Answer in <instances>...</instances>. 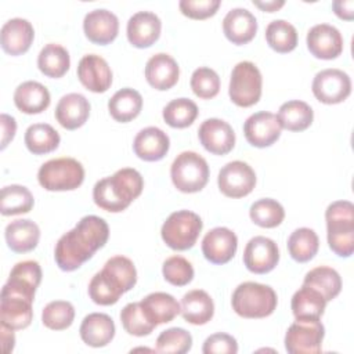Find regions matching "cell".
<instances>
[{
    "label": "cell",
    "mask_w": 354,
    "mask_h": 354,
    "mask_svg": "<svg viewBox=\"0 0 354 354\" xmlns=\"http://www.w3.org/2000/svg\"><path fill=\"white\" fill-rule=\"evenodd\" d=\"M109 236L106 221L98 216L82 217L75 228L65 232L57 242L54 257L62 271H75L93 254L104 248Z\"/></svg>",
    "instance_id": "1"
},
{
    "label": "cell",
    "mask_w": 354,
    "mask_h": 354,
    "mask_svg": "<svg viewBox=\"0 0 354 354\" xmlns=\"http://www.w3.org/2000/svg\"><path fill=\"white\" fill-rule=\"evenodd\" d=\"M144 188V180L140 171L133 167L119 169L115 174L101 178L93 188L94 203L111 213L123 212L137 199Z\"/></svg>",
    "instance_id": "2"
},
{
    "label": "cell",
    "mask_w": 354,
    "mask_h": 354,
    "mask_svg": "<svg viewBox=\"0 0 354 354\" xmlns=\"http://www.w3.org/2000/svg\"><path fill=\"white\" fill-rule=\"evenodd\" d=\"M325 220L330 250L340 257H350L354 252V205L350 201L332 202Z\"/></svg>",
    "instance_id": "3"
},
{
    "label": "cell",
    "mask_w": 354,
    "mask_h": 354,
    "mask_svg": "<svg viewBox=\"0 0 354 354\" xmlns=\"http://www.w3.org/2000/svg\"><path fill=\"white\" fill-rule=\"evenodd\" d=\"M275 290L259 282L239 283L231 297L232 310L242 318H266L277 308Z\"/></svg>",
    "instance_id": "4"
},
{
    "label": "cell",
    "mask_w": 354,
    "mask_h": 354,
    "mask_svg": "<svg viewBox=\"0 0 354 354\" xmlns=\"http://www.w3.org/2000/svg\"><path fill=\"white\" fill-rule=\"evenodd\" d=\"M37 180L47 191H72L82 185L84 169L73 158L50 159L40 166Z\"/></svg>",
    "instance_id": "5"
},
{
    "label": "cell",
    "mask_w": 354,
    "mask_h": 354,
    "mask_svg": "<svg viewBox=\"0 0 354 354\" xmlns=\"http://www.w3.org/2000/svg\"><path fill=\"white\" fill-rule=\"evenodd\" d=\"M202 218L191 210L173 212L160 228L163 242L173 250H188L202 231Z\"/></svg>",
    "instance_id": "6"
},
{
    "label": "cell",
    "mask_w": 354,
    "mask_h": 354,
    "mask_svg": "<svg viewBox=\"0 0 354 354\" xmlns=\"http://www.w3.org/2000/svg\"><path fill=\"white\" fill-rule=\"evenodd\" d=\"M170 177L174 187L185 194L205 188L209 180V166L205 158L194 151H184L173 160Z\"/></svg>",
    "instance_id": "7"
},
{
    "label": "cell",
    "mask_w": 354,
    "mask_h": 354,
    "mask_svg": "<svg viewBox=\"0 0 354 354\" xmlns=\"http://www.w3.org/2000/svg\"><path fill=\"white\" fill-rule=\"evenodd\" d=\"M261 86L263 77L259 68L250 61H241L231 72L228 94L235 105L248 108L260 100Z\"/></svg>",
    "instance_id": "8"
},
{
    "label": "cell",
    "mask_w": 354,
    "mask_h": 354,
    "mask_svg": "<svg viewBox=\"0 0 354 354\" xmlns=\"http://www.w3.org/2000/svg\"><path fill=\"white\" fill-rule=\"evenodd\" d=\"M325 328L319 319H296L285 333L289 354H315L322 350Z\"/></svg>",
    "instance_id": "9"
},
{
    "label": "cell",
    "mask_w": 354,
    "mask_h": 354,
    "mask_svg": "<svg viewBox=\"0 0 354 354\" xmlns=\"http://www.w3.org/2000/svg\"><path fill=\"white\" fill-rule=\"evenodd\" d=\"M314 97L322 104L343 102L351 93L350 76L342 69L329 68L318 72L311 84Z\"/></svg>",
    "instance_id": "10"
},
{
    "label": "cell",
    "mask_w": 354,
    "mask_h": 354,
    "mask_svg": "<svg viewBox=\"0 0 354 354\" xmlns=\"http://www.w3.org/2000/svg\"><path fill=\"white\" fill-rule=\"evenodd\" d=\"M217 184L223 195L228 198H242L253 191L256 173L246 162L232 160L220 169Z\"/></svg>",
    "instance_id": "11"
},
{
    "label": "cell",
    "mask_w": 354,
    "mask_h": 354,
    "mask_svg": "<svg viewBox=\"0 0 354 354\" xmlns=\"http://www.w3.org/2000/svg\"><path fill=\"white\" fill-rule=\"evenodd\" d=\"M279 261L277 243L263 235L253 236L245 246L243 264L253 274H267L272 271Z\"/></svg>",
    "instance_id": "12"
},
{
    "label": "cell",
    "mask_w": 354,
    "mask_h": 354,
    "mask_svg": "<svg viewBox=\"0 0 354 354\" xmlns=\"http://www.w3.org/2000/svg\"><path fill=\"white\" fill-rule=\"evenodd\" d=\"M281 124L275 113L260 111L250 115L243 123L246 141L256 148L272 145L281 136Z\"/></svg>",
    "instance_id": "13"
},
{
    "label": "cell",
    "mask_w": 354,
    "mask_h": 354,
    "mask_svg": "<svg viewBox=\"0 0 354 354\" xmlns=\"http://www.w3.org/2000/svg\"><path fill=\"white\" fill-rule=\"evenodd\" d=\"M198 137L203 148L213 155H227L235 145V133L231 124L217 118L202 122Z\"/></svg>",
    "instance_id": "14"
},
{
    "label": "cell",
    "mask_w": 354,
    "mask_h": 354,
    "mask_svg": "<svg viewBox=\"0 0 354 354\" xmlns=\"http://www.w3.org/2000/svg\"><path fill=\"white\" fill-rule=\"evenodd\" d=\"M307 48L319 59L337 58L343 51V37L337 28L329 24L314 25L307 32Z\"/></svg>",
    "instance_id": "15"
},
{
    "label": "cell",
    "mask_w": 354,
    "mask_h": 354,
    "mask_svg": "<svg viewBox=\"0 0 354 354\" xmlns=\"http://www.w3.org/2000/svg\"><path fill=\"white\" fill-rule=\"evenodd\" d=\"M41 281L40 264L35 260L17 263L4 283L1 292L18 295L29 300H35V292Z\"/></svg>",
    "instance_id": "16"
},
{
    "label": "cell",
    "mask_w": 354,
    "mask_h": 354,
    "mask_svg": "<svg viewBox=\"0 0 354 354\" xmlns=\"http://www.w3.org/2000/svg\"><path fill=\"white\" fill-rule=\"evenodd\" d=\"M238 238L227 227H216L206 232L202 239V253L213 264L228 263L236 252Z\"/></svg>",
    "instance_id": "17"
},
{
    "label": "cell",
    "mask_w": 354,
    "mask_h": 354,
    "mask_svg": "<svg viewBox=\"0 0 354 354\" xmlns=\"http://www.w3.org/2000/svg\"><path fill=\"white\" fill-rule=\"evenodd\" d=\"M83 30L91 43L105 46L116 39L119 33V19L112 11L97 8L86 14Z\"/></svg>",
    "instance_id": "18"
},
{
    "label": "cell",
    "mask_w": 354,
    "mask_h": 354,
    "mask_svg": "<svg viewBox=\"0 0 354 354\" xmlns=\"http://www.w3.org/2000/svg\"><path fill=\"white\" fill-rule=\"evenodd\" d=\"M162 22L155 12L138 11L127 21V40L137 48L151 47L160 36Z\"/></svg>",
    "instance_id": "19"
},
{
    "label": "cell",
    "mask_w": 354,
    "mask_h": 354,
    "mask_svg": "<svg viewBox=\"0 0 354 354\" xmlns=\"http://www.w3.org/2000/svg\"><path fill=\"white\" fill-rule=\"evenodd\" d=\"M77 77L93 93H105L112 84V71L108 62L97 54H87L79 61Z\"/></svg>",
    "instance_id": "20"
},
{
    "label": "cell",
    "mask_w": 354,
    "mask_h": 354,
    "mask_svg": "<svg viewBox=\"0 0 354 354\" xmlns=\"http://www.w3.org/2000/svg\"><path fill=\"white\" fill-rule=\"evenodd\" d=\"M35 29L28 19L11 18L1 26L0 44L10 55H21L30 48Z\"/></svg>",
    "instance_id": "21"
},
{
    "label": "cell",
    "mask_w": 354,
    "mask_h": 354,
    "mask_svg": "<svg viewBox=\"0 0 354 354\" xmlns=\"http://www.w3.org/2000/svg\"><path fill=\"white\" fill-rule=\"evenodd\" d=\"M32 304H33V300H29L18 295L1 292V296H0L1 325L12 330L28 328L33 318Z\"/></svg>",
    "instance_id": "22"
},
{
    "label": "cell",
    "mask_w": 354,
    "mask_h": 354,
    "mask_svg": "<svg viewBox=\"0 0 354 354\" xmlns=\"http://www.w3.org/2000/svg\"><path fill=\"white\" fill-rule=\"evenodd\" d=\"M180 76V68L176 59L166 54L158 53L152 55L145 65V79L151 87L159 91L171 88Z\"/></svg>",
    "instance_id": "23"
},
{
    "label": "cell",
    "mask_w": 354,
    "mask_h": 354,
    "mask_svg": "<svg viewBox=\"0 0 354 354\" xmlns=\"http://www.w3.org/2000/svg\"><path fill=\"white\" fill-rule=\"evenodd\" d=\"M169 148V136L162 129L155 126L140 130L133 141L134 153L145 162H156L163 159Z\"/></svg>",
    "instance_id": "24"
},
{
    "label": "cell",
    "mask_w": 354,
    "mask_h": 354,
    "mask_svg": "<svg viewBox=\"0 0 354 354\" xmlns=\"http://www.w3.org/2000/svg\"><path fill=\"white\" fill-rule=\"evenodd\" d=\"M55 119L66 130L82 127L90 116V102L79 93H69L61 97L55 106Z\"/></svg>",
    "instance_id": "25"
},
{
    "label": "cell",
    "mask_w": 354,
    "mask_h": 354,
    "mask_svg": "<svg viewBox=\"0 0 354 354\" xmlns=\"http://www.w3.org/2000/svg\"><path fill=\"white\" fill-rule=\"evenodd\" d=\"M223 32L231 43L236 46L246 44L256 36L257 19L246 8H232L223 19Z\"/></svg>",
    "instance_id": "26"
},
{
    "label": "cell",
    "mask_w": 354,
    "mask_h": 354,
    "mask_svg": "<svg viewBox=\"0 0 354 354\" xmlns=\"http://www.w3.org/2000/svg\"><path fill=\"white\" fill-rule=\"evenodd\" d=\"M126 292L122 279L108 267L104 266L88 283L90 299L100 306H111L119 301L120 296Z\"/></svg>",
    "instance_id": "27"
},
{
    "label": "cell",
    "mask_w": 354,
    "mask_h": 354,
    "mask_svg": "<svg viewBox=\"0 0 354 354\" xmlns=\"http://www.w3.org/2000/svg\"><path fill=\"white\" fill-rule=\"evenodd\" d=\"M79 333L87 346L104 347L115 336V324L108 314L91 313L83 318Z\"/></svg>",
    "instance_id": "28"
},
{
    "label": "cell",
    "mask_w": 354,
    "mask_h": 354,
    "mask_svg": "<svg viewBox=\"0 0 354 354\" xmlns=\"http://www.w3.org/2000/svg\"><path fill=\"white\" fill-rule=\"evenodd\" d=\"M50 101L51 98L47 87L35 80L21 83L14 91L15 106L28 115L41 113L48 108Z\"/></svg>",
    "instance_id": "29"
},
{
    "label": "cell",
    "mask_w": 354,
    "mask_h": 354,
    "mask_svg": "<svg viewBox=\"0 0 354 354\" xmlns=\"http://www.w3.org/2000/svg\"><path fill=\"white\" fill-rule=\"evenodd\" d=\"M7 246L15 253H26L33 250L40 239L39 225L28 218H18L7 224L6 231Z\"/></svg>",
    "instance_id": "30"
},
{
    "label": "cell",
    "mask_w": 354,
    "mask_h": 354,
    "mask_svg": "<svg viewBox=\"0 0 354 354\" xmlns=\"http://www.w3.org/2000/svg\"><path fill=\"white\" fill-rule=\"evenodd\" d=\"M140 304L155 326L173 321L181 313L180 303L166 292L149 293L140 301Z\"/></svg>",
    "instance_id": "31"
},
{
    "label": "cell",
    "mask_w": 354,
    "mask_h": 354,
    "mask_svg": "<svg viewBox=\"0 0 354 354\" xmlns=\"http://www.w3.org/2000/svg\"><path fill=\"white\" fill-rule=\"evenodd\" d=\"M181 315L192 325L207 324L214 314V303L210 295L202 289L187 292L181 299Z\"/></svg>",
    "instance_id": "32"
},
{
    "label": "cell",
    "mask_w": 354,
    "mask_h": 354,
    "mask_svg": "<svg viewBox=\"0 0 354 354\" xmlns=\"http://www.w3.org/2000/svg\"><path fill=\"white\" fill-rule=\"evenodd\" d=\"M325 307L326 300L324 296L307 285L296 290L290 301V308L296 319H319L324 315Z\"/></svg>",
    "instance_id": "33"
},
{
    "label": "cell",
    "mask_w": 354,
    "mask_h": 354,
    "mask_svg": "<svg viewBox=\"0 0 354 354\" xmlns=\"http://www.w3.org/2000/svg\"><path fill=\"white\" fill-rule=\"evenodd\" d=\"M142 108L141 94L130 87L118 90L108 101V111L111 116L120 123H127L136 119Z\"/></svg>",
    "instance_id": "34"
},
{
    "label": "cell",
    "mask_w": 354,
    "mask_h": 354,
    "mask_svg": "<svg viewBox=\"0 0 354 354\" xmlns=\"http://www.w3.org/2000/svg\"><path fill=\"white\" fill-rule=\"evenodd\" d=\"M277 118L281 127L289 131H303L311 126L314 111L304 101L290 100L279 106Z\"/></svg>",
    "instance_id": "35"
},
{
    "label": "cell",
    "mask_w": 354,
    "mask_h": 354,
    "mask_svg": "<svg viewBox=\"0 0 354 354\" xmlns=\"http://www.w3.org/2000/svg\"><path fill=\"white\" fill-rule=\"evenodd\" d=\"M37 66L40 72L47 77H62L71 66L69 53L61 44L48 43L39 53Z\"/></svg>",
    "instance_id": "36"
},
{
    "label": "cell",
    "mask_w": 354,
    "mask_h": 354,
    "mask_svg": "<svg viewBox=\"0 0 354 354\" xmlns=\"http://www.w3.org/2000/svg\"><path fill=\"white\" fill-rule=\"evenodd\" d=\"M303 285H307L318 290L324 299L328 301L333 300L342 290V278L339 272L326 266H319L310 270L303 281Z\"/></svg>",
    "instance_id": "37"
},
{
    "label": "cell",
    "mask_w": 354,
    "mask_h": 354,
    "mask_svg": "<svg viewBox=\"0 0 354 354\" xmlns=\"http://www.w3.org/2000/svg\"><path fill=\"white\" fill-rule=\"evenodd\" d=\"M25 145L33 155H44L53 152L59 145L58 131L48 123L30 124L25 131Z\"/></svg>",
    "instance_id": "38"
},
{
    "label": "cell",
    "mask_w": 354,
    "mask_h": 354,
    "mask_svg": "<svg viewBox=\"0 0 354 354\" xmlns=\"http://www.w3.org/2000/svg\"><path fill=\"white\" fill-rule=\"evenodd\" d=\"M319 239L314 230L301 227L295 230L288 238V250L297 263L310 261L318 252Z\"/></svg>",
    "instance_id": "39"
},
{
    "label": "cell",
    "mask_w": 354,
    "mask_h": 354,
    "mask_svg": "<svg viewBox=\"0 0 354 354\" xmlns=\"http://www.w3.org/2000/svg\"><path fill=\"white\" fill-rule=\"evenodd\" d=\"M33 203H35L33 195L24 185L11 184L1 189L0 212L3 216H15V214L28 213L32 210Z\"/></svg>",
    "instance_id": "40"
},
{
    "label": "cell",
    "mask_w": 354,
    "mask_h": 354,
    "mask_svg": "<svg viewBox=\"0 0 354 354\" xmlns=\"http://www.w3.org/2000/svg\"><path fill=\"white\" fill-rule=\"evenodd\" d=\"M266 40L274 51L281 54L290 53L297 46V30L290 22L275 19L266 28Z\"/></svg>",
    "instance_id": "41"
},
{
    "label": "cell",
    "mask_w": 354,
    "mask_h": 354,
    "mask_svg": "<svg viewBox=\"0 0 354 354\" xmlns=\"http://www.w3.org/2000/svg\"><path fill=\"white\" fill-rule=\"evenodd\" d=\"M249 216L256 225L263 228H274L283 221L285 210L278 201L263 198L252 203Z\"/></svg>",
    "instance_id": "42"
},
{
    "label": "cell",
    "mask_w": 354,
    "mask_h": 354,
    "mask_svg": "<svg viewBox=\"0 0 354 354\" xmlns=\"http://www.w3.org/2000/svg\"><path fill=\"white\" fill-rule=\"evenodd\" d=\"M163 120L174 129H184L191 126L198 116V106L189 98L171 100L163 108Z\"/></svg>",
    "instance_id": "43"
},
{
    "label": "cell",
    "mask_w": 354,
    "mask_h": 354,
    "mask_svg": "<svg viewBox=\"0 0 354 354\" xmlns=\"http://www.w3.org/2000/svg\"><path fill=\"white\" fill-rule=\"evenodd\" d=\"M75 319V308L66 300L50 301L41 313V322L53 330H64L72 325Z\"/></svg>",
    "instance_id": "44"
},
{
    "label": "cell",
    "mask_w": 354,
    "mask_h": 354,
    "mask_svg": "<svg viewBox=\"0 0 354 354\" xmlns=\"http://www.w3.org/2000/svg\"><path fill=\"white\" fill-rule=\"evenodd\" d=\"M120 322L123 329L133 336H147L149 335L156 326L148 319L145 315L140 301L138 303H129L120 311Z\"/></svg>",
    "instance_id": "45"
},
{
    "label": "cell",
    "mask_w": 354,
    "mask_h": 354,
    "mask_svg": "<svg viewBox=\"0 0 354 354\" xmlns=\"http://www.w3.org/2000/svg\"><path fill=\"white\" fill-rule=\"evenodd\" d=\"M192 347V336L184 328H169L163 330L156 339L158 353H171L184 354Z\"/></svg>",
    "instance_id": "46"
},
{
    "label": "cell",
    "mask_w": 354,
    "mask_h": 354,
    "mask_svg": "<svg viewBox=\"0 0 354 354\" xmlns=\"http://www.w3.org/2000/svg\"><path fill=\"white\" fill-rule=\"evenodd\" d=\"M189 84L194 94L202 100H210L220 91V77L214 69L207 66L195 69Z\"/></svg>",
    "instance_id": "47"
},
{
    "label": "cell",
    "mask_w": 354,
    "mask_h": 354,
    "mask_svg": "<svg viewBox=\"0 0 354 354\" xmlns=\"http://www.w3.org/2000/svg\"><path fill=\"white\" fill-rule=\"evenodd\" d=\"M163 278L174 286H185L194 279V267L183 256H171L162 266Z\"/></svg>",
    "instance_id": "48"
},
{
    "label": "cell",
    "mask_w": 354,
    "mask_h": 354,
    "mask_svg": "<svg viewBox=\"0 0 354 354\" xmlns=\"http://www.w3.org/2000/svg\"><path fill=\"white\" fill-rule=\"evenodd\" d=\"M220 4V0H181L178 7L188 18L206 19L217 12Z\"/></svg>",
    "instance_id": "49"
},
{
    "label": "cell",
    "mask_w": 354,
    "mask_h": 354,
    "mask_svg": "<svg viewBox=\"0 0 354 354\" xmlns=\"http://www.w3.org/2000/svg\"><path fill=\"white\" fill-rule=\"evenodd\" d=\"M203 354H236L238 343L235 337L228 333H213L203 342Z\"/></svg>",
    "instance_id": "50"
},
{
    "label": "cell",
    "mask_w": 354,
    "mask_h": 354,
    "mask_svg": "<svg viewBox=\"0 0 354 354\" xmlns=\"http://www.w3.org/2000/svg\"><path fill=\"white\" fill-rule=\"evenodd\" d=\"M0 123H1V149H4L15 136L17 123H15V119L7 113H1Z\"/></svg>",
    "instance_id": "51"
},
{
    "label": "cell",
    "mask_w": 354,
    "mask_h": 354,
    "mask_svg": "<svg viewBox=\"0 0 354 354\" xmlns=\"http://www.w3.org/2000/svg\"><path fill=\"white\" fill-rule=\"evenodd\" d=\"M335 14L346 21H351L354 17V1L353 0H336L332 3Z\"/></svg>",
    "instance_id": "52"
},
{
    "label": "cell",
    "mask_w": 354,
    "mask_h": 354,
    "mask_svg": "<svg viewBox=\"0 0 354 354\" xmlns=\"http://www.w3.org/2000/svg\"><path fill=\"white\" fill-rule=\"evenodd\" d=\"M0 330H1V344H3V351L6 354L11 353L14 346H15V336H14V330L1 325L0 326Z\"/></svg>",
    "instance_id": "53"
},
{
    "label": "cell",
    "mask_w": 354,
    "mask_h": 354,
    "mask_svg": "<svg viewBox=\"0 0 354 354\" xmlns=\"http://www.w3.org/2000/svg\"><path fill=\"white\" fill-rule=\"evenodd\" d=\"M253 4L256 7H259L261 11H267V12H274V11H278L281 7H283L285 1L283 0H270V1H257V0H253Z\"/></svg>",
    "instance_id": "54"
}]
</instances>
